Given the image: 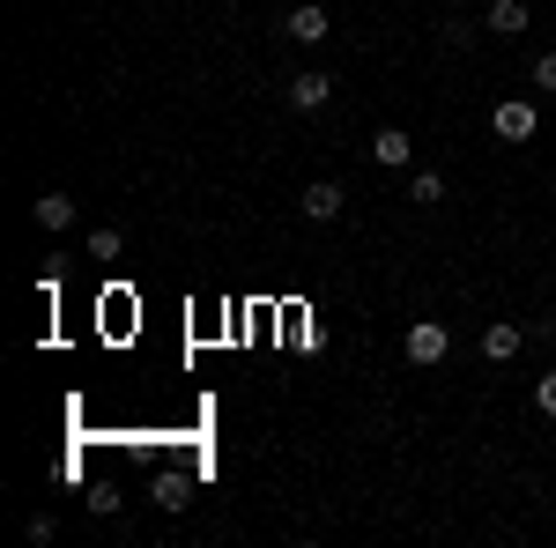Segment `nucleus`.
I'll use <instances>...</instances> for the list:
<instances>
[{
    "mask_svg": "<svg viewBox=\"0 0 556 548\" xmlns=\"http://www.w3.org/2000/svg\"><path fill=\"white\" fill-rule=\"evenodd\" d=\"M445 348H453V334H445V327H438V319H416V327H408V334H401V356H408V364H445Z\"/></svg>",
    "mask_w": 556,
    "mask_h": 548,
    "instance_id": "1",
    "label": "nucleus"
},
{
    "mask_svg": "<svg viewBox=\"0 0 556 548\" xmlns=\"http://www.w3.org/2000/svg\"><path fill=\"white\" fill-rule=\"evenodd\" d=\"M490 127L505 133V141H534V127H542V112H534L527 97H513V104H497V112H490Z\"/></svg>",
    "mask_w": 556,
    "mask_h": 548,
    "instance_id": "2",
    "label": "nucleus"
},
{
    "mask_svg": "<svg viewBox=\"0 0 556 548\" xmlns=\"http://www.w3.org/2000/svg\"><path fill=\"white\" fill-rule=\"evenodd\" d=\"M298 208L312 215V222H342V186H334V178H312L298 193Z\"/></svg>",
    "mask_w": 556,
    "mask_h": 548,
    "instance_id": "3",
    "label": "nucleus"
},
{
    "mask_svg": "<svg viewBox=\"0 0 556 548\" xmlns=\"http://www.w3.org/2000/svg\"><path fill=\"white\" fill-rule=\"evenodd\" d=\"M298 44H327V30H334V15L319 8V0H304V8H290V23H282Z\"/></svg>",
    "mask_w": 556,
    "mask_h": 548,
    "instance_id": "4",
    "label": "nucleus"
},
{
    "mask_svg": "<svg viewBox=\"0 0 556 548\" xmlns=\"http://www.w3.org/2000/svg\"><path fill=\"white\" fill-rule=\"evenodd\" d=\"M327 97H334V75H319V67H304V75H290V104H298V112H319Z\"/></svg>",
    "mask_w": 556,
    "mask_h": 548,
    "instance_id": "5",
    "label": "nucleus"
},
{
    "mask_svg": "<svg viewBox=\"0 0 556 548\" xmlns=\"http://www.w3.org/2000/svg\"><path fill=\"white\" fill-rule=\"evenodd\" d=\"M408 156H416V141H408V133H401V127H379V133H371V164L401 170V164H408Z\"/></svg>",
    "mask_w": 556,
    "mask_h": 548,
    "instance_id": "6",
    "label": "nucleus"
},
{
    "mask_svg": "<svg viewBox=\"0 0 556 548\" xmlns=\"http://www.w3.org/2000/svg\"><path fill=\"white\" fill-rule=\"evenodd\" d=\"M482 356H490V364H513V356H519V327H513V319H497V327L482 334Z\"/></svg>",
    "mask_w": 556,
    "mask_h": 548,
    "instance_id": "7",
    "label": "nucleus"
},
{
    "mask_svg": "<svg viewBox=\"0 0 556 548\" xmlns=\"http://www.w3.org/2000/svg\"><path fill=\"white\" fill-rule=\"evenodd\" d=\"M482 30H497V38H519V30H527V0H497Z\"/></svg>",
    "mask_w": 556,
    "mask_h": 548,
    "instance_id": "8",
    "label": "nucleus"
},
{
    "mask_svg": "<svg viewBox=\"0 0 556 548\" xmlns=\"http://www.w3.org/2000/svg\"><path fill=\"white\" fill-rule=\"evenodd\" d=\"M30 215H38V230H67V222H75V201H67V193H45Z\"/></svg>",
    "mask_w": 556,
    "mask_h": 548,
    "instance_id": "9",
    "label": "nucleus"
},
{
    "mask_svg": "<svg viewBox=\"0 0 556 548\" xmlns=\"http://www.w3.org/2000/svg\"><path fill=\"white\" fill-rule=\"evenodd\" d=\"M408 193H416L424 208H438V201H445V178H438V170H416V186H408Z\"/></svg>",
    "mask_w": 556,
    "mask_h": 548,
    "instance_id": "10",
    "label": "nucleus"
},
{
    "mask_svg": "<svg viewBox=\"0 0 556 548\" xmlns=\"http://www.w3.org/2000/svg\"><path fill=\"white\" fill-rule=\"evenodd\" d=\"M119 245H127L119 230H89V259H119Z\"/></svg>",
    "mask_w": 556,
    "mask_h": 548,
    "instance_id": "11",
    "label": "nucleus"
},
{
    "mask_svg": "<svg viewBox=\"0 0 556 548\" xmlns=\"http://www.w3.org/2000/svg\"><path fill=\"white\" fill-rule=\"evenodd\" d=\"M534 89H542V97H556V52H542V60H534Z\"/></svg>",
    "mask_w": 556,
    "mask_h": 548,
    "instance_id": "12",
    "label": "nucleus"
},
{
    "mask_svg": "<svg viewBox=\"0 0 556 548\" xmlns=\"http://www.w3.org/2000/svg\"><path fill=\"white\" fill-rule=\"evenodd\" d=\"M534 408H542V416H556V371L542 385H534Z\"/></svg>",
    "mask_w": 556,
    "mask_h": 548,
    "instance_id": "13",
    "label": "nucleus"
},
{
    "mask_svg": "<svg viewBox=\"0 0 556 548\" xmlns=\"http://www.w3.org/2000/svg\"><path fill=\"white\" fill-rule=\"evenodd\" d=\"M445 8H468V0H445Z\"/></svg>",
    "mask_w": 556,
    "mask_h": 548,
    "instance_id": "14",
    "label": "nucleus"
}]
</instances>
